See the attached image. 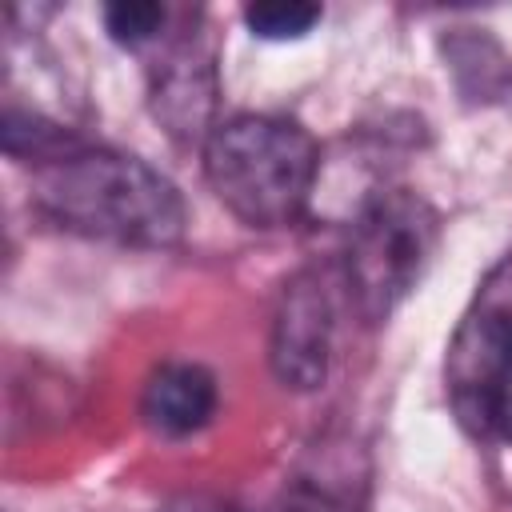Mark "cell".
Instances as JSON below:
<instances>
[{"label": "cell", "mask_w": 512, "mask_h": 512, "mask_svg": "<svg viewBox=\"0 0 512 512\" xmlns=\"http://www.w3.org/2000/svg\"><path fill=\"white\" fill-rule=\"evenodd\" d=\"M488 440L512 444V336H508V348H504V360H500V372L488 396Z\"/></svg>", "instance_id": "11"}, {"label": "cell", "mask_w": 512, "mask_h": 512, "mask_svg": "<svg viewBox=\"0 0 512 512\" xmlns=\"http://www.w3.org/2000/svg\"><path fill=\"white\" fill-rule=\"evenodd\" d=\"M440 244V212L412 188L392 184L352 224L344 288L364 324H384L424 280Z\"/></svg>", "instance_id": "3"}, {"label": "cell", "mask_w": 512, "mask_h": 512, "mask_svg": "<svg viewBox=\"0 0 512 512\" xmlns=\"http://www.w3.org/2000/svg\"><path fill=\"white\" fill-rule=\"evenodd\" d=\"M32 204L48 224L120 248H172L188 228L184 196L160 168L100 144L32 168Z\"/></svg>", "instance_id": "1"}, {"label": "cell", "mask_w": 512, "mask_h": 512, "mask_svg": "<svg viewBox=\"0 0 512 512\" xmlns=\"http://www.w3.org/2000/svg\"><path fill=\"white\" fill-rule=\"evenodd\" d=\"M212 196L244 228H288L308 216L320 144L312 132L276 112H236L212 128L200 148Z\"/></svg>", "instance_id": "2"}, {"label": "cell", "mask_w": 512, "mask_h": 512, "mask_svg": "<svg viewBox=\"0 0 512 512\" xmlns=\"http://www.w3.org/2000/svg\"><path fill=\"white\" fill-rule=\"evenodd\" d=\"M148 108L156 124L176 144H196L212 136L220 108V68L216 48L204 32H184L148 72Z\"/></svg>", "instance_id": "5"}, {"label": "cell", "mask_w": 512, "mask_h": 512, "mask_svg": "<svg viewBox=\"0 0 512 512\" xmlns=\"http://www.w3.org/2000/svg\"><path fill=\"white\" fill-rule=\"evenodd\" d=\"M332 336H336V308L332 284L320 264L296 268L276 300L272 336H268V368L280 388L288 392H320L332 368Z\"/></svg>", "instance_id": "4"}, {"label": "cell", "mask_w": 512, "mask_h": 512, "mask_svg": "<svg viewBox=\"0 0 512 512\" xmlns=\"http://www.w3.org/2000/svg\"><path fill=\"white\" fill-rule=\"evenodd\" d=\"M104 32L120 44V48H140L148 40H156L168 24V8L156 0H112L104 4Z\"/></svg>", "instance_id": "10"}, {"label": "cell", "mask_w": 512, "mask_h": 512, "mask_svg": "<svg viewBox=\"0 0 512 512\" xmlns=\"http://www.w3.org/2000/svg\"><path fill=\"white\" fill-rule=\"evenodd\" d=\"M356 452L316 448V460L300 468L284 492L280 512H360V488L364 480L352 472Z\"/></svg>", "instance_id": "8"}, {"label": "cell", "mask_w": 512, "mask_h": 512, "mask_svg": "<svg viewBox=\"0 0 512 512\" xmlns=\"http://www.w3.org/2000/svg\"><path fill=\"white\" fill-rule=\"evenodd\" d=\"M164 512H208L200 500H184V504H176V508H164Z\"/></svg>", "instance_id": "12"}, {"label": "cell", "mask_w": 512, "mask_h": 512, "mask_svg": "<svg viewBox=\"0 0 512 512\" xmlns=\"http://www.w3.org/2000/svg\"><path fill=\"white\" fill-rule=\"evenodd\" d=\"M240 16L256 40H304L324 20V8L312 0H260Z\"/></svg>", "instance_id": "9"}, {"label": "cell", "mask_w": 512, "mask_h": 512, "mask_svg": "<svg viewBox=\"0 0 512 512\" xmlns=\"http://www.w3.org/2000/svg\"><path fill=\"white\" fill-rule=\"evenodd\" d=\"M216 400H220L216 376L204 364L168 360V364H156L144 380L140 420L148 424V432L164 440H184L212 424Z\"/></svg>", "instance_id": "6"}, {"label": "cell", "mask_w": 512, "mask_h": 512, "mask_svg": "<svg viewBox=\"0 0 512 512\" xmlns=\"http://www.w3.org/2000/svg\"><path fill=\"white\" fill-rule=\"evenodd\" d=\"M440 60L468 108L500 104L512 96V52L488 28H448L440 36Z\"/></svg>", "instance_id": "7"}]
</instances>
